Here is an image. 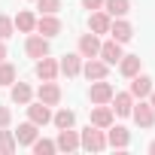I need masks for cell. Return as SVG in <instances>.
I'll list each match as a JSON object with an SVG mask.
<instances>
[{"label":"cell","mask_w":155,"mask_h":155,"mask_svg":"<svg viewBox=\"0 0 155 155\" xmlns=\"http://www.w3.org/2000/svg\"><path fill=\"white\" fill-rule=\"evenodd\" d=\"M79 149H85V152H104L107 149V131L97 128V125H88L79 134Z\"/></svg>","instance_id":"obj_1"},{"label":"cell","mask_w":155,"mask_h":155,"mask_svg":"<svg viewBox=\"0 0 155 155\" xmlns=\"http://www.w3.org/2000/svg\"><path fill=\"white\" fill-rule=\"evenodd\" d=\"M131 119L140 125V128H152L155 125V110H152V104L143 97V101H137L134 107H131Z\"/></svg>","instance_id":"obj_2"},{"label":"cell","mask_w":155,"mask_h":155,"mask_svg":"<svg viewBox=\"0 0 155 155\" xmlns=\"http://www.w3.org/2000/svg\"><path fill=\"white\" fill-rule=\"evenodd\" d=\"M155 85H152V76H146V73H137V76H131V97L134 101H143V97H149V91H152Z\"/></svg>","instance_id":"obj_3"},{"label":"cell","mask_w":155,"mask_h":155,"mask_svg":"<svg viewBox=\"0 0 155 155\" xmlns=\"http://www.w3.org/2000/svg\"><path fill=\"white\" fill-rule=\"evenodd\" d=\"M58 70L67 76V79L79 76V73H82V55H79V52H70V55H64V58L58 61Z\"/></svg>","instance_id":"obj_4"},{"label":"cell","mask_w":155,"mask_h":155,"mask_svg":"<svg viewBox=\"0 0 155 155\" xmlns=\"http://www.w3.org/2000/svg\"><path fill=\"white\" fill-rule=\"evenodd\" d=\"M37 97H40L43 104H49V107H58V104H61V85H58L55 79H46V82L37 88Z\"/></svg>","instance_id":"obj_5"},{"label":"cell","mask_w":155,"mask_h":155,"mask_svg":"<svg viewBox=\"0 0 155 155\" xmlns=\"http://www.w3.org/2000/svg\"><path fill=\"white\" fill-rule=\"evenodd\" d=\"M28 119H31L37 128H43V125H49V122H52V107H49V104H43V101L28 104Z\"/></svg>","instance_id":"obj_6"},{"label":"cell","mask_w":155,"mask_h":155,"mask_svg":"<svg viewBox=\"0 0 155 155\" xmlns=\"http://www.w3.org/2000/svg\"><path fill=\"white\" fill-rule=\"evenodd\" d=\"M88 97H91V104H110L113 101V85L107 79H94L91 88H88Z\"/></svg>","instance_id":"obj_7"},{"label":"cell","mask_w":155,"mask_h":155,"mask_svg":"<svg viewBox=\"0 0 155 155\" xmlns=\"http://www.w3.org/2000/svg\"><path fill=\"white\" fill-rule=\"evenodd\" d=\"M128 143H131V131L122 128V125H110V131H107V146H113V149H128Z\"/></svg>","instance_id":"obj_8"},{"label":"cell","mask_w":155,"mask_h":155,"mask_svg":"<svg viewBox=\"0 0 155 155\" xmlns=\"http://www.w3.org/2000/svg\"><path fill=\"white\" fill-rule=\"evenodd\" d=\"M82 73H85V79H107V73H110V64L107 61H101V58H88L85 64H82Z\"/></svg>","instance_id":"obj_9"},{"label":"cell","mask_w":155,"mask_h":155,"mask_svg":"<svg viewBox=\"0 0 155 155\" xmlns=\"http://www.w3.org/2000/svg\"><path fill=\"white\" fill-rule=\"evenodd\" d=\"M55 146H58L61 152H76V149H79V131H73V128H61Z\"/></svg>","instance_id":"obj_10"},{"label":"cell","mask_w":155,"mask_h":155,"mask_svg":"<svg viewBox=\"0 0 155 155\" xmlns=\"http://www.w3.org/2000/svg\"><path fill=\"white\" fill-rule=\"evenodd\" d=\"M61 28H64V25H61L58 15H40V18H37V34H43V37H49V40L58 37Z\"/></svg>","instance_id":"obj_11"},{"label":"cell","mask_w":155,"mask_h":155,"mask_svg":"<svg viewBox=\"0 0 155 155\" xmlns=\"http://www.w3.org/2000/svg\"><path fill=\"white\" fill-rule=\"evenodd\" d=\"M25 52H28L31 58H43V55H49V37H43V34H31L28 43H25Z\"/></svg>","instance_id":"obj_12"},{"label":"cell","mask_w":155,"mask_h":155,"mask_svg":"<svg viewBox=\"0 0 155 155\" xmlns=\"http://www.w3.org/2000/svg\"><path fill=\"white\" fill-rule=\"evenodd\" d=\"M113 116H116V113H113V107H107V104H94V107H91V125H97V128H104V131L113 125Z\"/></svg>","instance_id":"obj_13"},{"label":"cell","mask_w":155,"mask_h":155,"mask_svg":"<svg viewBox=\"0 0 155 155\" xmlns=\"http://www.w3.org/2000/svg\"><path fill=\"white\" fill-rule=\"evenodd\" d=\"M58 61L55 58H49V55H43V58H37V76L46 82V79H58Z\"/></svg>","instance_id":"obj_14"},{"label":"cell","mask_w":155,"mask_h":155,"mask_svg":"<svg viewBox=\"0 0 155 155\" xmlns=\"http://www.w3.org/2000/svg\"><path fill=\"white\" fill-rule=\"evenodd\" d=\"M110 21H113V18H110L104 9H94V12L88 15V31L97 34V37H101V34H110Z\"/></svg>","instance_id":"obj_15"},{"label":"cell","mask_w":155,"mask_h":155,"mask_svg":"<svg viewBox=\"0 0 155 155\" xmlns=\"http://www.w3.org/2000/svg\"><path fill=\"white\" fill-rule=\"evenodd\" d=\"M97 58H101V61H107L110 67H113V64H119V58H122V43H116V40H107V43H101V52H97Z\"/></svg>","instance_id":"obj_16"},{"label":"cell","mask_w":155,"mask_h":155,"mask_svg":"<svg viewBox=\"0 0 155 155\" xmlns=\"http://www.w3.org/2000/svg\"><path fill=\"white\" fill-rule=\"evenodd\" d=\"M113 113L116 116H131V107H134V97L131 91H113Z\"/></svg>","instance_id":"obj_17"},{"label":"cell","mask_w":155,"mask_h":155,"mask_svg":"<svg viewBox=\"0 0 155 155\" xmlns=\"http://www.w3.org/2000/svg\"><path fill=\"white\" fill-rule=\"evenodd\" d=\"M97 52H101L97 34H82V37H79V55H82V58H97Z\"/></svg>","instance_id":"obj_18"},{"label":"cell","mask_w":155,"mask_h":155,"mask_svg":"<svg viewBox=\"0 0 155 155\" xmlns=\"http://www.w3.org/2000/svg\"><path fill=\"white\" fill-rule=\"evenodd\" d=\"M110 34H113L116 43H128V40L134 37V28H131L125 18H116V21H110Z\"/></svg>","instance_id":"obj_19"},{"label":"cell","mask_w":155,"mask_h":155,"mask_svg":"<svg viewBox=\"0 0 155 155\" xmlns=\"http://www.w3.org/2000/svg\"><path fill=\"white\" fill-rule=\"evenodd\" d=\"M37 134H40V131H37V125L28 119V122H21V125H18V131H15V143H18V146H31V143L37 140Z\"/></svg>","instance_id":"obj_20"},{"label":"cell","mask_w":155,"mask_h":155,"mask_svg":"<svg viewBox=\"0 0 155 155\" xmlns=\"http://www.w3.org/2000/svg\"><path fill=\"white\" fill-rule=\"evenodd\" d=\"M119 73L125 76V79L137 76V73H140V55H122V58H119Z\"/></svg>","instance_id":"obj_21"},{"label":"cell","mask_w":155,"mask_h":155,"mask_svg":"<svg viewBox=\"0 0 155 155\" xmlns=\"http://www.w3.org/2000/svg\"><path fill=\"white\" fill-rule=\"evenodd\" d=\"M12 104H18V107H28L31 104V97H34V88L28 85V82H12Z\"/></svg>","instance_id":"obj_22"},{"label":"cell","mask_w":155,"mask_h":155,"mask_svg":"<svg viewBox=\"0 0 155 155\" xmlns=\"http://www.w3.org/2000/svg\"><path fill=\"white\" fill-rule=\"evenodd\" d=\"M131 9V0H104V12L110 18H125Z\"/></svg>","instance_id":"obj_23"},{"label":"cell","mask_w":155,"mask_h":155,"mask_svg":"<svg viewBox=\"0 0 155 155\" xmlns=\"http://www.w3.org/2000/svg\"><path fill=\"white\" fill-rule=\"evenodd\" d=\"M12 25H15V31H21V34H34V31H37V18H34V12H28V9H21V12L12 18Z\"/></svg>","instance_id":"obj_24"},{"label":"cell","mask_w":155,"mask_h":155,"mask_svg":"<svg viewBox=\"0 0 155 155\" xmlns=\"http://www.w3.org/2000/svg\"><path fill=\"white\" fill-rule=\"evenodd\" d=\"M52 122H55L58 131H61V128H73V125H76V113H73V110H58V113L52 116Z\"/></svg>","instance_id":"obj_25"},{"label":"cell","mask_w":155,"mask_h":155,"mask_svg":"<svg viewBox=\"0 0 155 155\" xmlns=\"http://www.w3.org/2000/svg\"><path fill=\"white\" fill-rule=\"evenodd\" d=\"M15 134L12 131H6V128H0V155H12L15 152Z\"/></svg>","instance_id":"obj_26"},{"label":"cell","mask_w":155,"mask_h":155,"mask_svg":"<svg viewBox=\"0 0 155 155\" xmlns=\"http://www.w3.org/2000/svg\"><path fill=\"white\" fill-rule=\"evenodd\" d=\"M31 149H34L37 155H52V152H58V146H55V140H40V137H37V140L31 143Z\"/></svg>","instance_id":"obj_27"},{"label":"cell","mask_w":155,"mask_h":155,"mask_svg":"<svg viewBox=\"0 0 155 155\" xmlns=\"http://www.w3.org/2000/svg\"><path fill=\"white\" fill-rule=\"evenodd\" d=\"M15 82V67L9 61H0V85H12Z\"/></svg>","instance_id":"obj_28"},{"label":"cell","mask_w":155,"mask_h":155,"mask_svg":"<svg viewBox=\"0 0 155 155\" xmlns=\"http://www.w3.org/2000/svg\"><path fill=\"white\" fill-rule=\"evenodd\" d=\"M37 9H40L43 15H58L61 0H37Z\"/></svg>","instance_id":"obj_29"},{"label":"cell","mask_w":155,"mask_h":155,"mask_svg":"<svg viewBox=\"0 0 155 155\" xmlns=\"http://www.w3.org/2000/svg\"><path fill=\"white\" fill-rule=\"evenodd\" d=\"M15 34V25H12V18L9 15H0V40H9Z\"/></svg>","instance_id":"obj_30"},{"label":"cell","mask_w":155,"mask_h":155,"mask_svg":"<svg viewBox=\"0 0 155 155\" xmlns=\"http://www.w3.org/2000/svg\"><path fill=\"white\" fill-rule=\"evenodd\" d=\"M9 125H12V113H9V107L0 104V128H9Z\"/></svg>","instance_id":"obj_31"},{"label":"cell","mask_w":155,"mask_h":155,"mask_svg":"<svg viewBox=\"0 0 155 155\" xmlns=\"http://www.w3.org/2000/svg\"><path fill=\"white\" fill-rule=\"evenodd\" d=\"M82 6L88 12H94V9H104V0H82Z\"/></svg>","instance_id":"obj_32"},{"label":"cell","mask_w":155,"mask_h":155,"mask_svg":"<svg viewBox=\"0 0 155 155\" xmlns=\"http://www.w3.org/2000/svg\"><path fill=\"white\" fill-rule=\"evenodd\" d=\"M0 61H6V46H3V40H0Z\"/></svg>","instance_id":"obj_33"},{"label":"cell","mask_w":155,"mask_h":155,"mask_svg":"<svg viewBox=\"0 0 155 155\" xmlns=\"http://www.w3.org/2000/svg\"><path fill=\"white\" fill-rule=\"evenodd\" d=\"M149 104H152V110H155V88L149 91Z\"/></svg>","instance_id":"obj_34"},{"label":"cell","mask_w":155,"mask_h":155,"mask_svg":"<svg viewBox=\"0 0 155 155\" xmlns=\"http://www.w3.org/2000/svg\"><path fill=\"white\" fill-rule=\"evenodd\" d=\"M149 152H152V155H155V140H152V143H149Z\"/></svg>","instance_id":"obj_35"}]
</instances>
